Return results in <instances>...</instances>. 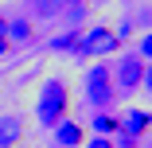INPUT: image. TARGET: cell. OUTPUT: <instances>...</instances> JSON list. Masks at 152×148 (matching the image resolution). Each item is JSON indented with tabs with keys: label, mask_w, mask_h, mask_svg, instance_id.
Returning a JSON list of instances; mask_svg holds the SVG:
<instances>
[{
	"label": "cell",
	"mask_w": 152,
	"mask_h": 148,
	"mask_svg": "<svg viewBox=\"0 0 152 148\" xmlns=\"http://www.w3.org/2000/svg\"><path fill=\"white\" fill-rule=\"evenodd\" d=\"M4 35H8V20L0 16V39H4Z\"/></svg>",
	"instance_id": "16"
},
{
	"label": "cell",
	"mask_w": 152,
	"mask_h": 148,
	"mask_svg": "<svg viewBox=\"0 0 152 148\" xmlns=\"http://www.w3.org/2000/svg\"><path fill=\"white\" fill-rule=\"evenodd\" d=\"M8 51H12V39L4 35V39H0V55H8Z\"/></svg>",
	"instance_id": "15"
},
{
	"label": "cell",
	"mask_w": 152,
	"mask_h": 148,
	"mask_svg": "<svg viewBox=\"0 0 152 148\" xmlns=\"http://www.w3.org/2000/svg\"><path fill=\"white\" fill-rule=\"evenodd\" d=\"M55 144H58V148H82V144H86L82 125L70 121V117H66V121H58V125H55Z\"/></svg>",
	"instance_id": "6"
},
{
	"label": "cell",
	"mask_w": 152,
	"mask_h": 148,
	"mask_svg": "<svg viewBox=\"0 0 152 148\" xmlns=\"http://www.w3.org/2000/svg\"><path fill=\"white\" fill-rule=\"evenodd\" d=\"M121 133V117H113L109 109H98L94 117V136H117Z\"/></svg>",
	"instance_id": "8"
},
{
	"label": "cell",
	"mask_w": 152,
	"mask_h": 148,
	"mask_svg": "<svg viewBox=\"0 0 152 148\" xmlns=\"http://www.w3.org/2000/svg\"><path fill=\"white\" fill-rule=\"evenodd\" d=\"M58 8H66L63 0H35V16H55Z\"/></svg>",
	"instance_id": "11"
},
{
	"label": "cell",
	"mask_w": 152,
	"mask_h": 148,
	"mask_svg": "<svg viewBox=\"0 0 152 148\" xmlns=\"http://www.w3.org/2000/svg\"><path fill=\"white\" fill-rule=\"evenodd\" d=\"M121 47V39H117V31H109L105 23H98V27H90V31L78 39V47H74V55L78 58H94V55H113Z\"/></svg>",
	"instance_id": "2"
},
{
	"label": "cell",
	"mask_w": 152,
	"mask_h": 148,
	"mask_svg": "<svg viewBox=\"0 0 152 148\" xmlns=\"http://www.w3.org/2000/svg\"><path fill=\"white\" fill-rule=\"evenodd\" d=\"M82 148H117V144H113V136H94V140H86Z\"/></svg>",
	"instance_id": "12"
},
{
	"label": "cell",
	"mask_w": 152,
	"mask_h": 148,
	"mask_svg": "<svg viewBox=\"0 0 152 148\" xmlns=\"http://www.w3.org/2000/svg\"><path fill=\"white\" fill-rule=\"evenodd\" d=\"M66 109H70V90L63 78H51L43 90H39V101H35V117L43 129H55L58 121H66Z\"/></svg>",
	"instance_id": "1"
},
{
	"label": "cell",
	"mask_w": 152,
	"mask_h": 148,
	"mask_svg": "<svg viewBox=\"0 0 152 148\" xmlns=\"http://www.w3.org/2000/svg\"><path fill=\"white\" fill-rule=\"evenodd\" d=\"M148 129H152V113H148V109H129L125 117H121V136L140 140Z\"/></svg>",
	"instance_id": "5"
},
{
	"label": "cell",
	"mask_w": 152,
	"mask_h": 148,
	"mask_svg": "<svg viewBox=\"0 0 152 148\" xmlns=\"http://www.w3.org/2000/svg\"><path fill=\"white\" fill-rule=\"evenodd\" d=\"M78 39H82L78 31H66V35H55V39H51V51H74V47H78Z\"/></svg>",
	"instance_id": "10"
},
{
	"label": "cell",
	"mask_w": 152,
	"mask_h": 148,
	"mask_svg": "<svg viewBox=\"0 0 152 148\" xmlns=\"http://www.w3.org/2000/svg\"><path fill=\"white\" fill-rule=\"evenodd\" d=\"M140 55L152 63V35H144V39H140Z\"/></svg>",
	"instance_id": "14"
},
{
	"label": "cell",
	"mask_w": 152,
	"mask_h": 148,
	"mask_svg": "<svg viewBox=\"0 0 152 148\" xmlns=\"http://www.w3.org/2000/svg\"><path fill=\"white\" fill-rule=\"evenodd\" d=\"M8 39H16V43L31 39V20H8Z\"/></svg>",
	"instance_id": "9"
},
{
	"label": "cell",
	"mask_w": 152,
	"mask_h": 148,
	"mask_svg": "<svg viewBox=\"0 0 152 148\" xmlns=\"http://www.w3.org/2000/svg\"><path fill=\"white\" fill-rule=\"evenodd\" d=\"M86 98H90V105L109 109V101H113V74H109L105 63H98V66L86 70Z\"/></svg>",
	"instance_id": "3"
},
{
	"label": "cell",
	"mask_w": 152,
	"mask_h": 148,
	"mask_svg": "<svg viewBox=\"0 0 152 148\" xmlns=\"http://www.w3.org/2000/svg\"><path fill=\"white\" fill-rule=\"evenodd\" d=\"M140 90L152 94V63H144V78H140Z\"/></svg>",
	"instance_id": "13"
},
{
	"label": "cell",
	"mask_w": 152,
	"mask_h": 148,
	"mask_svg": "<svg viewBox=\"0 0 152 148\" xmlns=\"http://www.w3.org/2000/svg\"><path fill=\"white\" fill-rule=\"evenodd\" d=\"M23 136V121L20 117H0V148H16Z\"/></svg>",
	"instance_id": "7"
},
{
	"label": "cell",
	"mask_w": 152,
	"mask_h": 148,
	"mask_svg": "<svg viewBox=\"0 0 152 148\" xmlns=\"http://www.w3.org/2000/svg\"><path fill=\"white\" fill-rule=\"evenodd\" d=\"M140 78H144V58H137V55H125L117 63V86L125 94H133V90H140Z\"/></svg>",
	"instance_id": "4"
}]
</instances>
